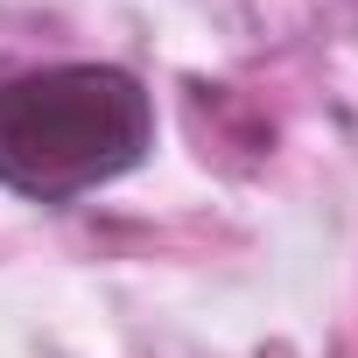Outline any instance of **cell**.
<instances>
[{"label":"cell","mask_w":358,"mask_h":358,"mask_svg":"<svg viewBox=\"0 0 358 358\" xmlns=\"http://www.w3.org/2000/svg\"><path fill=\"white\" fill-rule=\"evenodd\" d=\"M155 148V99L120 64L0 71V183L36 204H71Z\"/></svg>","instance_id":"cell-1"}]
</instances>
